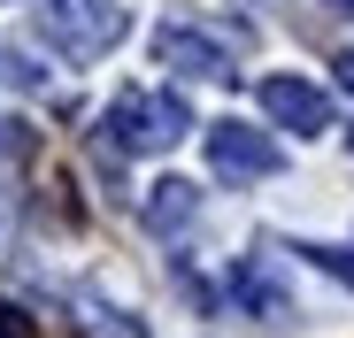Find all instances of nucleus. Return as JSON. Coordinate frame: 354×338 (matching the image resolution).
Returning a JSON list of instances; mask_svg holds the SVG:
<instances>
[{
  "label": "nucleus",
  "instance_id": "0eeeda50",
  "mask_svg": "<svg viewBox=\"0 0 354 338\" xmlns=\"http://www.w3.org/2000/svg\"><path fill=\"white\" fill-rule=\"evenodd\" d=\"M231 292H239L254 315H292V300H285V285H277V277L262 269V261H239V269H231Z\"/></svg>",
  "mask_w": 354,
  "mask_h": 338
},
{
  "label": "nucleus",
  "instance_id": "7ed1b4c3",
  "mask_svg": "<svg viewBox=\"0 0 354 338\" xmlns=\"http://www.w3.org/2000/svg\"><path fill=\"white\" fill-rule=\"evenodd\" d=\"M254 100H262V116L277 123V131H292V139H316V131H331V92L324 85H308V77H262L254 85Z\"/></svg>",
  "mask_w": 354,
  "mask_h": 338
},
{
  "label": "nucleus",
  "instance_id": "6e6552de",
  "mask_svg": "<svg viewBox=\"0 0 354 338\" xmlns=\"http://www.w3.org/2000/svg\"><path fill=\"white\" fill-rule=\"evenodd\" d=\"M301 254H308L316 269H331V277H339V285L354 292V254H339V246H301Z\"/></svg>",
  "mask_w": 354,
  "mask_h": 338
},
{
  "label": "nucleus",
  "instance_id": "1a4fd4ad",
  "mask_svg": "<svg viewBox=\"0 0 354 338\" xmlns=\"http://www.w3.org/2000/svg\"><path fill=\"white\" fill-rule=\"evenodd\" d=\"M0 338H31V315L24 308H0Z\"/></svg>",
  "mask_w": 354,
  "mask_h": 338
},
{
  "label": "nucleus",
  "instance_id": "f257e3e1",
  "mask_svg": "<svg viewBox=\"0 0 354 338\" xmlns=\"http://www.w3.org/2000/svg\"><path fill=\"white\" fill-rule=\"evenodd\" d=\"M185 131H193V108L177 100V92H124L100 116V139L115 154H162V146H177Z\"/></svg>",
  "mask_w": 354,
  "mask_h": 338
},
{
  "label": "nucleus",
  "instance_id": "20e7f679",
  "mask_svg": "<svg viewBox=\"0 0 354 338\" xmlns=\"http://www.w3.org/2000/svg\"><path fill=\"white\" fill-rule=\"evenodd\" d=\"M208 169L231 185H247V177H277L285 154L270 131H247V123H208Z\"/></svg>",
  "mask_w": 354,
  "mask_h": 338
},
{
  "label": "nucleus",
  "instance_id": "9d476101",
  "mask_svg": "<svg viewBox=\"0 0 354 338\" xmlns=\"http://www.w3.org/2000/svg\"><path fill=\"white\" fill-rule=\"evenodd\" d=\"M331 77H339V85L354 92V46H346V54H339V62H331Z\"/></svg>",
  "mask_w": 354,
  "mask_h": 338
},
{
  "label": "nucleus",
  "instance_id": "39448f33",
  "mask_svg": "<svg viewBox=\"0 0 354 338\" xmlns=\"http://www.w3.org/2000/svg\"><path fill=\"white\" fill-rule=\"evenodd\" d=\"M154 54H162V70H185V77H231V46L193 31V23H162Z\"/></svg>",
  "mask_w": 354,
  "mask_h": 338
},
{
  "label": "nucleus",
  "instance_id": "9b49d317",
  "mask_svg": "<svg viewBox=\"0 0 354 338\" xmlns=\"http://www.w3.org/2000/svg\"><path fill=\"white\" fill-rule=\"evenodd\" d=\"M324 8H339V16H354V0H324Z\"/></svg>",
  "mask_w": 354,
  "mask_h": 338
},
{
  "label": "nucleus",
  "instance_id": "423d86ee",
  "mask_svg": "<svg viewBox=\"0 0 354 338\" xmlns=\"http://www.w3.org/2000/svg\"><path fill=\"white\" fill-rule=\"evenodd\" d=\"M193 208H201V192H193L185 177H162V185L147 192V223H154V231H185Z\"/></svg>",
  "mask_w": 354,
  "mask_h": 338
},
{
  "label": "nucleus",
  "instance_id": "f8f14e48",
  "mask_svg": "<svg viewBox=\"0 0 354 338\" xmlns=\"http://www.w3.org/2000/svg\"><path fill=\"white\" fill-rule=\"evenodd\" d=\"M346 146H354V131H346Z\"/></svg>",
  "mask_w": 354,
  "mask_h": 338
},
{
  "label": "nucleus",
  "instance_id": "f03ea898",
  "mask_svg": "<svg viewBox=\"0 0 354 338\" xmlns=\"http://www.w3.org/2000/svg\"><path fill=\"white\" fill-rule=\"evenodd\" d=\"M39 31L70 54V62H93L124 39V8L115 0H39Z\"/></svg>",
  "mask_w": 354,
  "mask_h": 338
}]
</instances>
